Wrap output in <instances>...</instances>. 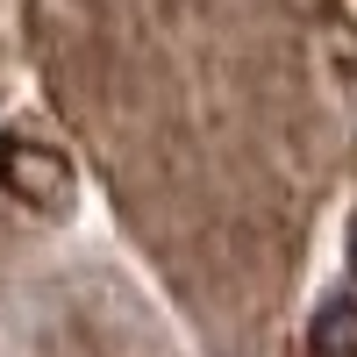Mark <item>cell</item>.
<instances>
[{
    "label": "cell",
    "mask_w": 357,
    "mask_h": 357,
    "mask_svg": "<svg viewBox=\"0 0 357 357\" xmlns=\"http://www.w3.org/2000/svg\"><path fill=\"white\" fill-rule=\"evenodd\" d=\"M314 357H357V293L314 314Z\"/></svg>",
    "instance_id": "obj_2"
},
{
    "label": "cell",
    "mask_w": 357,
    "mask_h": 357,
    "mask_svg": "<svg viewBox=\"0 0 357 357\" xmlns=\"http://www.w3.org/2000/svg\"><path fill=\"white\" fill-rule=\"evenodd\" d=\"M350 279H357V229H350Z\"/></svg>",
    "instance_id": "obj_3"
},
{
    "label": "cell",
    "mask_w": 357,
    "mask_h": 357,
    "mask_svg": "<svg viewBox=\"0 0 357 357\" xmlns=\"http://www.w3.org/2000/svg\"><path fill=\"white\" fill-rule=\"evenodd\" d=\"M0 186H8L22 207H43V215H65L79 178H72V158L43 136H0Z\"/></svg>",
    "instance_id": "obj_1"
}]
</instances>
